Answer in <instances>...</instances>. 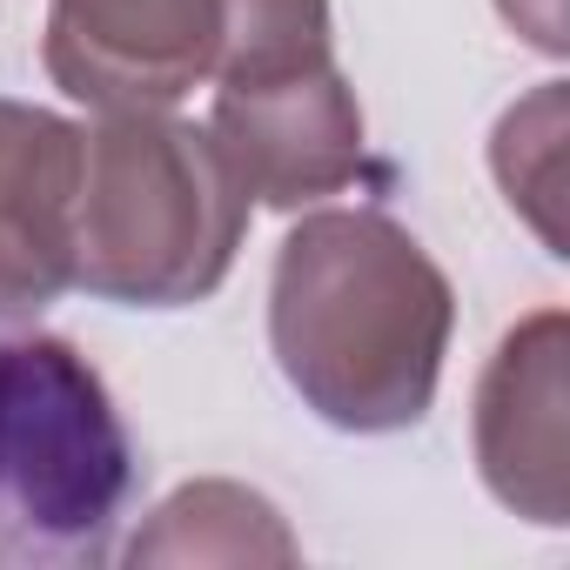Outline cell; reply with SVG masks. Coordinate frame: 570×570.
Segmentation results:
<instances>
[{
  "label": "cell",
  "instance_id": "cell-7",
  "mask_svg": "<svg viewBox=\"0 0 570 570\" xmlns=\"http://www.w3.org/2000/svg\"><path fill=\"white\" fill-rule=\"evenodd\" d=\"M81 141L68 115L0 101V316H41L75 289Z\"/></svg>",
  "mask_w": 570,
  "mask_h": 570
},
{
  "label": "cell",
  "instance_id": "cell-5",
  "mask_svg": "<svg viewBox=\"0 0 570 570\" xmlns=\"http://www.w3.org/2000/svg\"><path fill=\"white\" fill-rule=\"evenodd\" d=\"M222 0H55L48 75L101 115H161L215 75Z\"/></svg>",
  "mask_w": 570,
  "mask_h": 570
},
{
  "label": "cell",
  "instance_id": "cell-4",
  "mask_svg": "<svg viewBox=\"0 0 570 570\" xmlns=\"http://www.w3.org/2000/svg\"><path fill=\"white\" fill-rule=\"evenodd\" d=\"M208 135L222 141L248 202L268 208H309L363 175V108L336 55L282 75L215 81Z\"/></svg>",
  "mask_w": 570,
  "mask_h": 570
},
{
  "label": "cell",
  "instance_id": "cell-3",
  "mask_svg": "<svg viewBox=\"0 0 570 570\" xmlns=\"http://www.w3.org/2000/svg\"><path fill=\"white\" fill-rule=\"evenodd\" d=\"M135 443L101 370L41 330H0V570L108 563Z\"/></svg>",
  "mask_w": 570,
  "mask_h": 570
},
{
  "label": "cell",
  "instance_id": "cell-9",
  "mask_svg": "<svg viewBox=\"0 0 570 570\" xmlns=\"http://www.w3.org/2000/svg\"><path fill=\"white\" fill-rule=\"evenodd\" d=\"M490 168L510 195V208L543 235L550 255H563V228H557V195H563V88H537L523 108H510L497 121L490 141Z\"/></svg>",
  "mask_w": 570,
  "mask_h": 570
},
{
  "label": "cell",
  "instance_id": "cell-6",
  "mask_svg": "<svg viewBox=\"0 0 570 570\" xmlns=\"http://www.w3.org/2000/svg\"><path fill=\"white\" fill-rule=\"evenodd\" d=\"M570 323L537 309L517 323L476 383V470L490 497L543 530L570 523Z\"/></svg>",
  "mask_w": 570,
  "mask_h": 570
},
{
  "label": "cell",
  "instance_id": "cell-1",
  "mask_svg": "<svg viewBox=\"0 0 570 570\" xmlns=\"http://www.w3.org/2000/svg\"><path fill=\"white\" fill-rule=\"evenodd\" d=\"M456 330L450 275L376 208H323L289 228L268 275V350L289 390L350 436L416 430Z\"/></svg>",
  "mask_w": 570,
  "mask_h": 570
},
{
  "label": "cell",
  "instance_id": "cell-2",
  "mask_svg": "<svg viewBox=\"0 0 570 570\" xmlns=\"http://www.w3.org/2000/svg\"><path fill=\"white\" fill-rule=\"evenodd\" d=\"M248 228V188L195 121L101 115L81 141L75 289L128 309H188L222 289Z\"/></svg>",
  "mask_w": 570,
  "mask_h": 570
},
{
  "label": "cell",
  "instance_id": "cell-10",
  "mask_svg": "<svg viewBox=\"0 0 570 570\" xmlns=\"http://www.w3.org/2000/svg\"><path fill=\"white\" fill-rule=\"evenodd\" d=\"M497 14L543 55H563V0H497Z\"/></svg>",
  "mask_w": 570,
  "mask_h": 570
},
{
  "label": "cell",
  "instance_id": "cell-8",
  "mask_svg": "<svg viewBox=\"0 0 570 570\" xmlns=\"http://www.w3.org/2000/svg\"><path fill=\"white\" fill-rule=\"evenodd\" d=\"M128 563H296V537L242 483H188L128 543Z\"/></svg>",
  "mask_w": 570,
  "mask_h": 570
}]
</instances>
